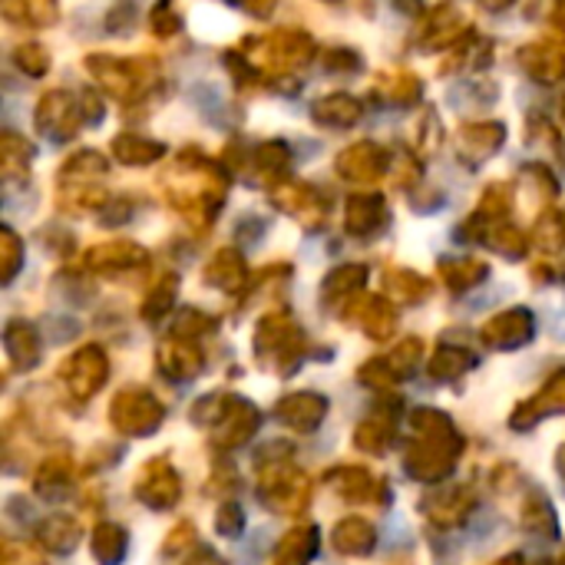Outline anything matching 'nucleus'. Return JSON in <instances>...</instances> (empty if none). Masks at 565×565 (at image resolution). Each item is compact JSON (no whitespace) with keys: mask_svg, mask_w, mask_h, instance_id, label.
<instances>
[{"mask_svg":"<svg viewBox=\"0 0 565 565\" xmlns=\"http://www.w3.org/2000/svg\"><path fill=\"white\" fill-rule=\"evenodd\" d=\"M33 122H36V129L50 142H70L79 132V126H83L79 96H73L70 89H50V93H43L40 103H36Z\"/></svg>","mask_w":565,"mask_h":565,"instance_id":"f257e3e1","label":"nucleus"},{"mask_svg":"<svg viewBox=\"0 0 565 565\" xmlns=\"http://www.w3.org/2000/svg\"><path fill=\"white\" fill-rule=\"evenodd\" d=\"M315 40L305 30H275L268 40H262V56H248L252 66L262 73V66L285 73V70H298L308 66L315 60Z\"/></svg>","mask_w":565,"mask_h":565,"instance_id":"f03ea898","label":"nucleus"},{"mask_svg":"<svg viewBox=\"0 0 565 565\" xmlns=\"http://www.w3.org/2000/svg\"><path fill=\"white\" fill-rule=\"evenodd\" d=\"M83 66L93 73V79L116 99H132L139 96V89L152 79V76H142L139 70L146 63H132V60H119V56H109V53H89L83 60Z\"/></svg>","mask_w":565,"mask_h":565,"instance_id":"7ed1b4c3","label":"nucleus"},{"mask_svg":"<svg viewBox=\"0 0 565 565\" xmlns=\"http://www.w3.org/2000/svg\"><path fill=\"white\" fill-rule=\"evenodd\" d=\"M271 202H275L285 215L298 218L305 228H318V225L328 218V202H324V195H321L315 185H308V182H281V185H275V189H271Z\"/></svg>","mask_w":565,"mask_h":565,"instance_id":"20e7f679","label":"nucleus"},{"mask_svg":"<svg viewBox=\"0 0 565 565\" xmlns=\"http://www.w3.org/2000/svg\"><path fill=\"white\" fill-rule=\"evenodd\" d=\"M387 166H391V156L377 146V142H354V146H348L341 156H338V175L344 179V182H354V185H374V182H381L384 179V172H387Z\"/></svg>","mask_w":565,"mask_h":565,"instance_id":"39448f33","label":"nucleus"},{"mask_svg":"<svg viewBox=\"0 0 565 565\" xmlns=\"http://www.w3.org/2000/svg\"><path fill=\"white\" fill-rule=\"evenodd\" d=\"M391 222L387 215V202L377 192H364V195H351L344 205V232L354 238H374L377 232H384Z\"/></svg>","mask_w":565,"mask_h":565,"instance_id":"423d86ee","label":"nucleus"},{"mask_svg":"<svg viewBox=\"0 0 565 565\" xmlns=\"http://www.w3.org/2000/svg\"><path fill=\"white\" fill-rule=\"evenodd\" d=\"M467 36L470 33H467L463 13L454 3H440V7L430 10V17L424 23V33H420V43L427 50H447V46H454L457 40H467Z\"/></svg>","mask_w":565,"mask_h":565,"instance_id":"0eeeda50","label":"nucleus"},{"mask_svg":"<svg viewBox=\"0 0 565 565\" xmlns=\"http://www.w3.org/2000/svg\"><path fill=\"white\" fill-rule=\"evenodd\" d=\"M520 63L543 86H553V83H563L565 79V50H559L550 40H540V43L523 46L520 50Z\"/></svg>","mask_w":565,"mask_h":565,"instance_id":"6e6552de","label":"nucleus"},{"mask_svg":"<svg viewBox=\"0 0 565 565\" xmlns=\"http://www.w3.org/2000/svg\"><path fill=\"white\" fill-rule=\"evenodd\" d=\"M507 142V126L503 122H473L463 126L457 136V152L467 162H483L493 152H500V146Z\"/></svg>","mask_w":565,"mask_h":565,"instance_id":"1a4fd4ad","label":"nucleus"},{"mask_svg":"<svg viewBox=\"0 0 565 565\" xmlns=\"http://www.w3.org/2000/svg\"><path fill=\"white\" fill-rule=\"evenodd\" d=\"M146 262H149V255L136 242H106V245H96L86 252V265L96 271H106V275L129 271V268H139Z\"/></svg>","mask_w":565,"mask_h":565,"instance_id":"9d476101","label":"nucleus"},{"mask_svg":"<svg viewBox=\"0 0 565 565\" xmlns=\"http://www.w3.org/2000/svg\"><path fill=\"white\" fill-rule=\"evenodd\" d=\"M361 116H364V106L348 93H331V96L318 99L311 109V119L321 126H331V129H351L361 122Z\"/></svg>","mask_w":565,"mask_h":565,"instance_id":"9b49d317","label":"nucleus"},{"mask_svg":"<svg viewBox=\"0 0 565 565\" xmlns=\"http://www.w3.org/2000/svg\"><path fill=\"white\" fill-rule=\"evenodd\" d=\"M103 175H106V159L96 149H79L60 166L56 182H60V189H66V185H93V182H103Z\"/></svg>","mask_w":565,"mask_h":565,"instance_id":"f8f14e48","label":"nucleus"},{"mask_svg":"<svg viewBox=\"0 0 565 565\" xmlns=\"http://www.w3.org/2000/svg\"><path fill=\"white\" fill-rule=\"evenodd\" d=\"M166 156V146L136 132H122L113 139V159H119L122 166H152Z\"/></svg>","mask_w":565,"mask_h":565,"instance_id":"ddd939ff","label":"nucleus"},{"mask_svg":"<svg viewBox=\"0 0 565 565\" xmlns=\"http://www.w3.org/2000/svg\"><path fill=\"white\" fill-rule=\"evenodd\" d=\"M245 275H248L245 258H242L235 248H222V252H215V258H212V262H209V268H205V281H209V285H215V288H225V291L242 288Z\"/></svg>","mask_w":565,"mask_h":565,"instance_id":"4468645a","label":"nucleus"},{"mask_svg":"<svg viewBox=\"0 0 565 565\" xmlns=\"http://www.w3.org/2000/svg\"><path fill=\"white\" fill-rule=\"evenodd\" d=\"M30 159H33V146L23 136H17V132H3L0 136V169H3L7 182L26 179Z\"/></svg>","mask_w":565,"mask_h":565,"instance_id":"2eb2a0df","label":"nucleus"},{"mask_svg":"<svg viewBox=\"0 0 565 565\" xmlns=\"http://www.w3.org/2000/svg\"><path fill=\"white\" fill-rule=\"evenodd\" d=\"M252 166L258 169V179H262L265 185H281V179H285V172H288V166H291V149H288L285 142L271 139V142H265V146L255 149Z\"/></svg>","mask_w":565,"mask_h":565,"instance_id":"dca6fc26","label":"nucleus"},{"mask_svg":"<svg viewBox=\"0 0 565 565\" xmlns=\"http://www.w3.org/2000/svg\"><path fill=\"white\" fill-rule=\"evenodd\" d=\"M56 0H3V17L20 26H50L56 23Z\"/></svg>","mask_w":565,"mask_h":565,"instance_id":"f3484780","label":"nucleus"},{"mask_svg":"<svg viewBox=\"0 0 565 565\" xmlns=\"http://www.w3.org/2000/svg\"><path fill=\"white\" fill-rule=\"evenodd\" d=\"M440 271H444L447 285L457 288V291L473 288L477 281H483L490 275V268L483 262H473V258H444L440 262Z\"/></svg>","mask_w":565,"mask_h":565,"instance_id":"a211bd4d","label":"nucleus"},{"mask_svg":"<svg viewBox=\"0 0 565 565\" xmlns=\"http://www.w3.org/2000/svg\"><path fill=\"white\" fill-rule=\"evenodd\" d=\"M13 63L26 76H43L50 70V53L40 43H20L17 53H13Z\"/></svg>","mask_w":565,"mask_h":565,"instance_id":"6ab92c4d","label":"nucleus"},{"mask_svg":"<svg viewBox=\"0 0 565 565\" xmlns=\"http://www.w3.org/2000/svg\"><path fill=\"white\" fill-rule=\"evenodd\" d=\"M510 209H513V192H510V185L493 182V185L483 192V202H480L477 215H483V218L490 222V218H503Z\"/></svg>","mask_w":565,"mask_h":565,"instance_id":"aec40b11","label":"nucleus"},{"mask_svg":"<svg viewBox=\"0 0 565 565\" xmlns=\"http://www.w3.org/2000/svg\"><path fill=\"white\" fill-rule=\"evenodd\" d=\"M364 278H367V271H364L361 265H341V268H334V271L328 275L324 291H328V295H348V291L361 288Z\"/></svg>","mask_w":565,"mask_h":565,"instance_id":"412c9836","label":"nucleus"},{"mask_svg":"<svg viewBox=\"0 0 565 565\" xmlns=\"http://www.w3.org/2000/svg\"><path fill=\"white\" fill-rule=\"evenodd\" d=\"M152 33H159V36H172V33H179V26H182V17H179V10H175V3L172 0H156V7H152Z\"/></svg>","mask_w":565,"mask_h":565,"instance_id":"4be33fe9","label":"nucleus"},{"mask_svg":"<svg viewBox=\"0 0 565 565\" xmlns=\"http://www.w3.org/2000/svg\"><path fill=\"white\" fill-rule=\"evenodd\" d=\"M0 258H3V281H10L20 268V258H23V242L10 228L0 232Z\"/></svg>","mask_w":565,"mask_h":565,"instance_id":"5701e85b","label":"nucleus"},{"mask_svg":"<svg viewBox=\"0 0 565 565\" xmlns=\"http://www.w3.org/2000/svg\"><path fill=\"white\" fill-rule=\"evenodd\" d=\"M420 96H424V83H420L414 73L397 76V79H394V86H391V99H394L397 106H414Z\"/></svg>","mask_w":565,"mask_h":565,"instance_id":"b1692460","label":"nucleus"},{"mask_svg":"<svg viewBox=\"0 0 565 565\" xmlns=\"http://www.w3.org/2000/svg\"><path fill=\"white\" fill-rule=\"evenodd\" d=\"M387 285H401V298H407V301H417V298H424L427 295V281L420 278V275H414V271H391L387 275Z\"/></svg>","mask_w":565,"mask_h":565,"instance_id":"393cba45","label":"nucleus"},{"mask_svg":"<svg viewBox=\"0 0 565 565\" xmlns=\"http://www.w3.org/2000/svg\"><path fill=\"white\" fill-rule=\"evenodd\" d=\"M321 63L328 73H358L361 70V56L354 50H328L321 56Z\"/></svg>","mask_w":565,"mask_h":565,"instance_id":"a878e982","label":"nucleus"},{"mask_svg":"<svg viewBox=\"0 0 565 565\" xmlns=\"http://www.w3.org/2000/svg\"><path fill=\"white\" fill-rule=\"evenodd\" d=\"M132 20H136V0H119V3L106 13V30L122 33Z\"/></svg>","mask_w":565,"mask_h":565,"instance_id":"bb28decb","label":"nucleus"},{"mask_svg":"<svg viewBox=\"0 0 565 565\" xmlns=\"http://www.w3.org/2000/svg\"><path fill=\"white\" fill-rule=\"evenodd\" d=\"M79 106H83V119H86V122H93V126H99V122H103L106 109H103V103H99V96H96V93L83 89V93H79Z\"/></svg>","mask_w":565,"mask_h":565,"instance_id":"cd10ccee","label":"nucleus"},{"mask_svg":"<svg viewBox=\"0 0 565 565\" xmlns=\"http://www.w3.org/2000/svg\"><path fill=\"white\" fill-rule=\"evenodd\" d=\"M106 209H109V212H116V215H103V218H99L103 225H122V222H129V218H132V202H129V199L106 202Z\"/></svg>","mask_w":565,"mask_h":565,"instance_id":"c85d7f7f","label":"nucleus"},{"mask_svg":"<svg viewBox=\"0 0 565 565\" xmlns=\"http://www.w3.org/2000/svg\"><path fill=\"white\" fill-rule=\"evenodd\" d=\"M228 3H235V7H242V10H248L255 17H265L271 10V0H228Z\"/></svg>","mask_w":565,"mask_h":565,"instance_id":"c756f323","label":"nucleus"},{"mask_svg":"<svg viewBox=\"0 0 565 565\" xmlns=\"http://www.w3.org/2000/svg\"><path fill=\"white\" fill-rule=\"evenodd\" d=\"M394 7L407 17H420L424 13V0H394Z\"/></svg>","mask_w":565,"mask_h":565,"instance_id":"7c9ffc66","label":"nucleus"},{"mask_svg":"<svg viewBox=\"0 0 565 565\" xmlns=\"http://www.w3.org/2000/svg\"><path fill=\"white\" fill-rule=\"evenodd\" d=\"M553 30L565 36V0H556L553 3Z\"/></svg>","mask_w":565,"mask_h":565,"instance_id":"2f4dec72","label":"nucleus"},{"mask_svg":"<svg viewBox=\"0 0 565 565\" xmlns=\"http://www.w3.org/2000/svg\"><path fill=\"white\" fill-rule=\"evenodd\" d=\"M480 3H483L487 10H493V13H500V10H507V7H510L513 0H480Z\"/></svg>","mask_w":565,"mask_h":565,"instance_id":"473e14b6","label":"nucleus"},{"mask_svg":"<svg viewBox=\"0 0 565 565\" xmlns=\"http://www.w3.org/2000/svg\"><path fill=\"white\" fill-rule=\"evenodd\" d=\"M559 162H563V169H565V142L559 146Z\"/></svg>","mask_w":565,"mask_h":565,"instance_id":"72a5a7b5","label":"nucleus"},{"mask_svg":"<svg viewBox=\"0 0 565 565\" xmlns=\"http://www.w3.org/2000/svg\"><path fill=\"white\" fill-rule=\"evenodd\" d=\"M563 225H565V212H563Z\"/></svg>","mask_w":565,"mask_h":565,"instance_id":"f704fd0d","label":"nucleus"},{"mask_svg":"<svg viewBox=\"0 0 565 565\" xmlns=\"http://www.w3.org/2000/svg\"><path fill=\"white\" fill-rule=\"evenodd\" d=\"M563 116H565V103H563Z\"/></svg>","mask_w":565,"mask_h":565,"instance_id":"c9c22d12","label":"nucleus"}]
</instances>
